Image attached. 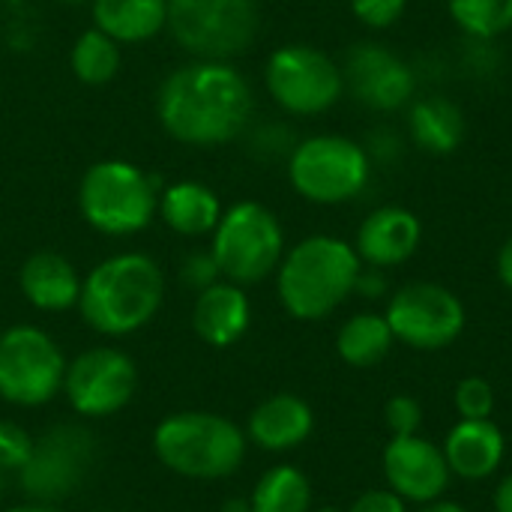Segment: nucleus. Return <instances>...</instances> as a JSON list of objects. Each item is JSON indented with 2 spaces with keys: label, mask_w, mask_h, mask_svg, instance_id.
<instances>
[{
  "label": "nucleus",
  "mask_w": 512,
  "mask_h": 512,
  "mask_svg": "<svg viewBox=\"0 0 512 512\" xmlns=\"http://www.w3.org/2000/svg\"><path fill=\"white\" fill-rule=\"evenodd\" d=\"M423 243V222L402 204L375 207L357 228L354 249L366 267H399L417 255Z\"/></svg>",
  "instance_id": "dca6fc26"
},
{
  "label": "nucleus",
  "mask_w": 512,
  "mask_h": 512,
  "mask_svg": "<svg viewBox=\"0 0 512 512\" xmlns=\"http://www.w3.org/2000/svg\"><path fill=\"white\" fill-rule=\"evenodd\" d=\"M498 279L504 282L507 291H512V234L504 240V246L498 252Z\"/></svg>",
  "instance_id": "c9c22d12"
},
{
  "label": "nucleus",
  "mask_w": 512,
  "mask_h": 512,
  "mask_svg": "<svg viewBox=\"0 0 512 512\" xmlns=\"http://www.w3.org/2000/svg\"><path fill=\"white\" fill-rule=\"evenodd\" d=\"M93 24L120 45L147 42L168 27V0H93Z\"/></svg>",
  "instance_id": "5701e85b"
},
{
  "label": "nucleus",
  "mask_w": 512,
  "mask_h": 512,
  "mask_svg": "<svg viewBox=\"0 0 512 512\" xmlns=\"http://www.w3.org/2000/svg\"><path fill=\"white\" fill-rule=\"evenodd\" d=\"M360 267L363 261L348 240L312 234L282 255L276 270L279 303L297 321H321L354 294Z\"/></svg>",
  "instance_id": "7ed1b4c3"
},
{
  "label": "nucleus",
  "mask_w": 512,
  "mask_h": 512,
  "mask_svg": "<svg viewBox=\"0 0 512 512\" xmlns=\"http://www.w3.org/2000/svg\"><path fill=\"white\" fill-rule=\"evenodd\" d=\"M165 300V276L144 252H120L81 279L78 312L102 336H129L150 324Z\"/></svg>",
  "instance_id": "f03ea898"
},
{
  "label": "nucleus",
  "mask_w": 512,
  "mask_h": 512,
  "mask_svg": "<svg viewBox=\"0 0 512 512\" xmlns=\"http://www.w3.org/2000/svg\"><path fill=\"white\" fill-rule=\"evenodd\" d=\"M384 423H387V429H390L393 438L420 435V429H423V405L414 396L399 393V396L387 399V405H384Z\"/></svg>",
  "instance_id": "c85d7f7f"
},
{
  "label": "nucleus",
  "mask_w": 512,
  "mask_h": 512,
  "mask_svg": "<svg viewBox=\"0 0 512 512\" xmlns=\"http://www.w3.org/2000/svg\"><path fill=\"white\" fill-rule=\"evenodd\" d=\"M33 453V438L18 423L0 420V471H21Z\"/></svg>",
  "instance_id": "c756f323"
},
{
  "label": "nucleus",
  "mask_w": 512,
  "mask_h": 512,
  "mask_svg": "<svg viewBox=\"0 0 512 512\" xmlns=\"http://www.w3.org/2000/svg\"><path fill=\"white\" fill-rule=\"evenodd\" d=\"M222 512H252V507H249V501L234 498V501H228V504L222 507Z\"/></svg>",
  "instance_id": "ea45409f"
},
{
  "label": "nucleus",
  "mask_w": 512,
  "mask_h": 512,
  "mask_svg": "<svg viewBox=\"0 0 512 512\" xmlns=\"http://www.w3.org/2000/svg\"><path fill=\"white\" fill-rule=\"evenodd\" d=\"M252 324V303L243 291V285L234 282H216L204 288L192 309V327L201 342L210 348H231L246 336Z\"/></svg>",
  "instance_id": "6ab92c4d"
},
{
  "label": "nucleus",
  "mask_w": 512,
  "mask_h": 512,
  "mask_svg": "<svg viewBox=\"0 0 512 512\" xmlns=\"http://www.w3.org/2000/svg\"><path fill=\"white\" fill-rule=\"evenodd\" d=\"M78 210L84 222L99 234H138L153 222L159 210L153 177L126 159H102L81 177Z\"/></svg>",
  "instance_id": "39448f33"
},
{
  "label": "nucleus",
  "mask_w": 512,
  "mask_h": 512,
  "mask_svg": "<svg viewBox=\"0 0 512 512\" xmlns=\"http://www.w3.org/2000/svg\"><path fill=\"white\" fill-rule=\"evenodd\" d=\"M138 387V369L120 348H90L66 363L63 393L78 417L102 420L123 411Z\"/></svg>",
  "instance_id": "ddd939ff"
},
{
  "label": "nucleus",
  "mask_w": 512,
  "mask_h": 512,
  "mask_svg": "<svg viewBox=\"0 0 512 512\" xmlns=\"http://www.w3.org/2000/svg\"><path fill=\"white\" fill-rule=\"evenodd\" d=\"M69 60H72V72L78 81L93 84V87L108 84L120 72V42H114L99 27H90L75 39Z\"/></svg>",
  "instance_id": "a878e982"
},
{
  "label": "nucleus",
  "mask_w": 512,
  "mask_h": 512,
  "mask_svg": "<svg viewBox=\"0 0 512 512\" xmlns=\"http://www.w3.org/2000/svg\"><path fill=\"white\" fill-rule=\"evenodd\" d=\"M93 435L81 426H54L39 441L27 465L18 471L24 495L36 504H57L78 492L93 465Z\"/></svg>",
  "instance_id": "f8f14e48"
},
{
  "label": "nucleus",
  "mask_w": 512,
  "mask_h": 512,
  "mask_svg": "<svg viewBox=\"0 0 512 512\" xmlns=\"http://www.w3.org/2000/svg\"><path fill=\"white\" fill-rule=\"evenodd\" d=\"M168 30L195 60H231L258 33L255 0H168Z\"/></svg>",
  "instance_id": "6e6552de"
},
{
  "label": "nucleus",
  "mask_w": 512,
  "mask_h": 512,
  "mask_svg": "<svg viewBox=\"0 0 512 512\" xmlns=\"http://www.w3.org/2000/svg\"><path fill=\"white\" fill-rule=\"evenodd\" d=\"M219 264H216V258H213V252H192V255H186L183 258V264H180V282L186 285V288H192V291H204V288H210V285H216L219 282Z\"/></svg>",
  "instance_id": "2f4dec72"
},
{
  "label": "nucleus",
  "mask_w": 512,
  "mask_h": 512,
  "mask_svg": "<svg viewBox=\"0 0 512 512\" xmlns=\"http://www.w3.org/2000/svg\"><path fill=\"white\" fill-rule=\"evenodd\" d=\"M315 414L309 402L294 393H276L264 399L246 420V438L264 453H288L309 441Z\"/></svg>",
  "instance_id": "a211bd4d"
},
{
  "label": "nucleus",
  "mask_w": 512,
  "mask_h": 512,
  "mask_svg": "<svg viewBox=\"0 0 512 512\" xmlns=\"http://www.w3.org/2000/svg\"><path fill=\"white\" fill-rule=\"evenodd\" d=\"M351 12L360 24H366L369 30H387L393 27L402 15L408 0H348Z\"/></svg>",
  "instance_id": "7c9ffc66"
},
{
  "label": "nucleus",
  "mask_w": 512,
  "mask_h": 512,
  "mask_svg": "<svg viewBox=\"0 0 512 512\" xmlns=\"http://www.w3.org/2000/svg\"><path fill=\"white\" fill-rule=\"evenodd\" d=\"M6 512H60L54 504H36V501H30V504H21V507H12V510Z\"/></svg>",
  "instance_id": "58836bf2"
},
{
  "label": "nucleus",
  "mask_w": 512,
  "mask_h": 512,
  "mask_svg": "<svg viewBox=\"0 0 512 512\" xmlns=\"http://www.w3.org/2000/svg\"><path fill=\"white\" fill-rule=\"evenodd\" d=\"M396 342L414 351L450 348L468 324L459 294L438 282H408L390 300L384 312Z\"/></svg>",
  "instance_id": "9b49d317"
},
{
  "label": "nucleus",
  "mask_w": 512,
  "mask_h": 512,
  "mask_svg": "<svg viewBox=\"0 0 512 512\" xmlns=\"http://www.w3.org/2000/svg\"><path fill=\"white\" fill-rule=\"evenodd\" d=\"M252 512H309L312 510V483L294 465H276L252 489Z\"/></svg>",
  "instance_id": "393cba45"
},
{
  "label": "nucleus",
  "mask_w": 512,
  "mask_h": 512,
  "mask_svg": "<svg viewBox=\"0 0 512 512\" xmlns=\"http://www.w3.org/2000/svg\"><path fill=\"white\" fill-rule=\"evenodd\" d=\"M453 402H456V411H459L462 420H492L495 387L480 375L462 378L456 393H453Z\"/></svg>",
  "instance_id": "cd10ccee"
},
{
  "label": "nucleus",
  "mask_w": 512,
  "mask_h": 512,
  "mask_svg": "<svg viewBox=\"0 0 512 512\" xmlns=\"http://www.w3.org/2000/svg\"><path fill=\"white\" fill-rule=\"evenodd\" d=\"M219 273L234 285H258L273 276L285 255V231L276 213L258 201L231 204L213 228L210 246Z\"/></svg>",
  "instance_id": "0eeeda50"
},
{
  "label": "nucleus",
  "mask_w": 512,
  "mask_h": 512,
  "mask_svg": "<svg viewBox=\"0 0 512 512\" xmlns=\"http://www.w3.org/2000/svg\"><path fill=\"white\" fill-rule=\"evenodd\" d=\"M420 512H468L462 504H456V501H447V498H438V501H432V504H423V510Z\"/></svg>",
  "instance_id": "4c0bfd02"
},
{
  "label": "nucleus",
  "mask_w": 512,
  "mask_h": 512,
  "mask_svg": "<svg viewBox=\"0 0 512 512\" xmlns=\"http://www.w3.org/2000/svg\"><path fill=\"white\" fill-rule=\"evenodd\" d=\"M372 177V159L366 147L348 135L324 132L294 144L288 156V180L294 192L312 204H348Z\"/></svg>",
  "instance_id": "423d86ee"
},
{
  "label": "nucleus",
  "mask_w": 512,
  "mask_h": 512,
  "mask_svg": "<svg viewBox=\"0 0 512 512\" xmlns=\"http://www.w3.org/2000/svg\"><path fill=\"white\" fill-rule=\"evenodd\" d=\"M264 84L273 102L294 117H318L345 96L342 66L306 42L276 48L267 57Z\"/></svg>",
  "instance_id": "1a4fd4ad"
},
{
  "label": "nucleus",
  "mask_w": 512,
  "mask_h": 512,
  "mask_svg": "<svg viewBox=\"0 0 512 512\" xmlns=\"http://www.w3.org/2000/svg\"><path fill=\"white\" fill-rule=\"evenodd\" d=\"M63 3H84V0H63Z\"/></svg>",
  "instance_id": "37998d69"
},
{
  "label": "nucleus",
  "mask_w": 512,
  "mask_h": 512,
  "mask_svg": "<svg viewBox=\"0 0 512 512\" xmlns=\"http://www.w3.org/2000/svg\"><path fill=\"white\" fill-rule=\"evenodd\" d=\"M315 512H342L339 507H321V510H315Z\"/></svg>",
  "instance_id": "a19ab883"
},
{
  "label": "nucleus",
  "mask_w": 512,
  "mask_h": 512,
  "mask_svg": "<svg viewBox=\"0 0 512 512\" xmlns=\"http://www.w3.org/2000/svg\"><path fill=\"white\" fill-rule=\"evenodd\" d=\"M162 222L183 237H204L222 219V204L216 192L195 180H180L162 189L159 198Z\"/></svg>",
  "instance_id": "4be33fe9"
},
{
  "label": "nucleus",
  "mask_w": 512,
  "mask_h": 512,
  "mask_svg": "<svg viewBox=\"0 0 512 512\" xmlns=\"http://www.w3.org/2000/svg\"><path fill=\"white\" fill-rule=\"evenodd\" d=\"M66 378V357L57 342L33 327L15 324L0 333V399L18 408L48 405Z\"/></svg>",
  "instance_id": "9d476101"
},
{
  "label": "nucleus",
  "mask_w": 512,
  "mask_h": 512,
  "mask_svg": "<svg viewBox=\"0 0 512 512\" xmlns=\"http://www.w3.org/2000/svg\"><path fill=\"white\" fill-rule=\"evenodd\" d=\"M456 27L480 42H492L512 30V0H447Z\"/></svg>",
  "instance_id": "bb28decb"
},
{
  "label": "nucleus",
  "mask_w": 512,
  "mask_h": 512,
  "mask_svg": "<svg viewBox=\"0 0 512 512\" xmlns=\"http://www.w3.org/2000/svg\"><path fill=\"white\" fill-rule=\"evenodd\" d=\"M444 459L450 474L468 483H483L504 465L507 438L492 420H459L444 441Z\"/></svg>",
  "instance_id": "f3484780"
},
{
  "label": "nucleus",
  "mask_w": 512,
  "mask_h": 512,
  "mask_svg": "<svg viewBox=\"0 0 512 512\" xmlns=\"http://www.w3.org/2000/svg\"><path fill=\"white\" fill-rule=\"evenodd\" d=\"M342 75H345V90H351V96L363 108L381 111V114L411 105L417 96V84H420L417 69L402 54L372 39L357 42L348 51L342 63Z\"/></svg>",
  "instance_id": "4468645a"
},
{
  "label": "nucleus",
  "mask_w": 512,
  "mask_h": 512,
  "mask_svg": "<svg viewBox=\"0 0 512 512\" xmlns=\"http://www.w3.org/2000/svg\"><path fill=\"white\" fill-rule=\"evenodd\" d=\"M381 465H384L387 489H393L408 504H420V507L444 498L453 480L441 444L423 435L390 438Z\"/></svg>",
  "instance_id": "2eb2a0df"
},
{
  "label": "nucleus",
  "mask_w": 512,
  "mask_h": 512,
  "mask_svg": "<svg viewBox=\"0 0 512 512\" xmlns=\"http://www.w3.org/2000/svg\"><path fill=\"white\" fill-rule=\"evenodd\" d=\"M393 345L396 336L387 318L378 312H357L336 333V354L354 369L378 366L393 351Z\"/></svg>",
  "instance_id": "b1692460"
},
{
  "label": "nucleus",
  "mask_w": 512,
  "mask_h": 512,
  "mask_svg": "<svg viewBox=\"0 0 512 512\" xmlns=\"http://www.w3.org/2000/svg\"><path fill=\"white\" fill-rule=\"evenodd\" d=\"M408 135L423 153L450 156L465 144L468 120L465 111L447 96H423L408 108Z\"/></svg>",
  "instance_id": "412c9836"
},
{
  "label": "nucleus",
  "mask_w": 512,
  "mask_h": 512,
  "mask_svg": "<svg viewBox=\"0 0 512 512\" xmlns=\"http://www.w3.org/2000/svg\"><path fill=\"white\" fill-rule=\"evenodd\" d=\"M363 147H366L372 165H393V162H399L402 153H405L402 135H399L396 129H390V126L372 129V132L366 135V144H363Z\"/></svg>",
  "instance_id": "473e14b6"
},
{
  "label": "nucleus",
  "mask_w": 512,
  "mask_h": 512,
  "mask_svg": "<svg viewBox=\"0 0 512 512\" xmlns=\"http://www.w3.org/2000/svg\"><path fill=\"white\" fill-rule=\"evenodd\" d=\"M21 294L39 312H66L78 306L81 279L69 258L57 252H36L24 261L18 273Z\"/></svg>",
  "instance_id": "aec40b11"
},
{
  "label": "nucleus",
  "mask_w": 512,
  "mask_h": 512,
  "mask_svg": "<svg viewBox=\"0 0 512 512\" xmlns=\"http://www.w3.org/2000/svg\"><path fill=\"white\" fill-rule=\"evenodd\" d=\"M3 486H6V483H3V471H0V495H3Z\"/></svg>",
  "instance_id": "79ce46f5"
},
{
  "label": "nucleus",
  "mask_w": 512,
  "mask_h": 512,
  "mask_svg": "<svg viewBox=\"0 0 512 512\" xmlns=\"http://www.w3.org/2000/svg\"><path fill=\"white\" fill-rule=\"evenodd\" d=\"M252 111V87L228 60H192L174 69L156 93L162 129L189 147L234 141L249 126Z\"/></svg>",
  "instance_id": "f257e3e1"
},
{
  "label": "nucleus",
  "mask_w": 512,
  "mask_h": 512,
  "mask_svg": "<svg viewBox=\"0 0 512 512\" xmlns=\"http://www.w3.org/2000/svg\"><path fill=\"white\" fill-rule=\"evenodd\" d=\"M348 512H408V501L399 498L393 489H369L348 507Z\"/></svg>",
  "instance_id": "72a5a7b5"
},
{
  "label": "nucleus",
  "mask_w": 512,
  "mask_h": 512,
  "mask_svg": "<svg viewBox=\"0 0 512 512\" xmlns=\"http://www.w3.org/2000/svg\"><path fill=\"white\" fill-rule=\"evenodd\" d=\"M354 294H360L363 300H381L390 294V282H387V273L381 267H360L357 273V282H354Z\"/></svg>",
  "instance_id": "f704fd0d"
},
{
  "label": "nucleus",
  "mask_w": 512,
  "mask_h": 512,
  "mask_svg": "<svg viewBox=\"0 0 512 512\" xmlns=\"http://www.w3.org/2000/svg\"><path fill=\"white\" fill-rule=\"evenodd\" d=\"M246 432L210 411H180L153 429L156 459L186 480H225L240 471L246 459Z\"/></svg>",
  "instance_id": "20e7f679"
},
{
  "label": "nucleus",
  "mask_w": 512,
  "mask_h": 512,
  "mask_svg": "<svg viewBox=\"0 0 512 512\" xmlns=\"http://www.w3.org/2000/svg\"><path fill=\"white\" fill-rule=\"evenodd\" d=\"M492 504H495V512H512V471L498 483Z\"/></svg>",
  "instance_id": "e433bc0d"
}]
</instances>
